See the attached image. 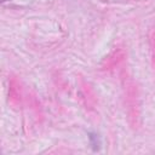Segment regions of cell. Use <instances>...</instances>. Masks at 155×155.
<instances>
[{
  "instance_id": "cell-1",
  "label": "cell",
  "mask_w": 155,
  "mask_h": 155,
  "mask_svg": "<svg viewBox=\"0 0 155 155\" xmlns=\"http://www.w3.org/2000/svg\"><path fill=\"white\" fill-rule=\"evenodd\" d=\"M90 138H91V143H92L93 148H94V149H98V147H99V140H98L97 134H94V133H90Z\"/></svg>"
}]
</instances>
